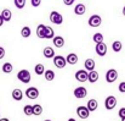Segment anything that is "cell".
Returning a JSON list of instances; mask_svg holds the SVG:
<instances>
[{"mask_svg": "<svg viewBox=\"0 0 125 121\" xmlns=\"http://www.w3.org/2000/svg\"><path fill=\"white\" fill-rule=\"evenodd\" d=\"M17 78L21 81L22 83H29L31 82V72L28 71V70H21L18 74H17Z\"/></svg>", "mask_w": 125, "mask_h": 121, "instance_id": "1", "label": "cell"}, {"mask_svg": "<svg viewBox=\"0 0 125 121\" xmlns=\"http://www.w3.org/2000/svg\"><path fill=\"white\" fill-rule=\"evenodd\" d=\"M104 106H106L107 110H113L117 106V98L113 97V95L107 97L106 100H104Z\"/></svg>", "mask_w": 125, "mask_h": 121, "instance_id": "2", "label": "cell"}, {"mask_svg": "<svg viewBox=\"0 0 125 121\" xmlns=\"http://www.w3.org/2000/svg\"><path fill=\"white\" fill-rule=\"evenodd\" d=\"M50 21H51L52 23H55V25H61V23L63 22V17H62V15H61L60 12L52 11V12L50 14Z\"/></svg>", "mask_w": 125, "mask_h": 121, "instance_id": "3", "label": "cell"}, {"mask_svg": "<svg viewBox=\"0 0 125 121\" xmlns=\"http://www.w3.org/2000/svg\"><path fill=\"white\" fill-rule=\"evenodd\" d=\"M117 78H118V71H117V70L111 69V70L107 71V74H106V81H107L108 83H113V82H115Z\"/></svg>", "mask_w": 125, "mask_h": 121, "instance_id": "4", "label": "cell"}, {"mask_svg": "<svg viewBox=\"0 0 125 121\" xmlns=\"http://www.w3.org/2000/svg\"><path fill=\"white\" fill-rule=\"evenodd\" d=\"M102 22V18L100 15H92L90 18H89V26L90 27H98Z\"/></svg>", "mask_w": 125, "mask_h": 121, "instance_id": "5", "label": "cell"}, {"mask_svg": "<svg viewBox=\"0 0 125 121\" xmlns=\"http://www.w3.org/2000/svg\"><path fill=\"white\" fill-rule=\"evenodd\" d=\"M95 50H96V54H97L98 56H104V55L107 54V45H106L103 42H102V43H98V44H96Z\"/></svg>", "mask_w": 125, "mask_h": 121, "instance_id": "6", "label": "cell"}, {"mask_svg": "<svg viewBox=\"0 0 125 121\" xmlns=\"http://www.w3.org/2000/svg\"><path fill=\"white\" fill-rule=\"evenodd\" d=\"M53 64H55V66L58 67V69H63V67H66V65H67L66 59H64L63 56H61V55H57V56L53 58Z\"/></svg>", "mask_w": 125, "mask_h": 121, "instance_id": "7", "label": "cell"}, {"mask_svg": "<svg viewBox=\"0 0 125 121\" xmlns=\"http://www.w3.org/2000/svg\"><path fill=\"white\" fill-rule=\"evenodd\" d=\"M77 114H78V116L80 118V119H87L89 118V115H90V111L87 110V108L86 106H84V105H82V106H78L77 108Z\"/></svg>", "mask_w": 125, "mask_h": 121, "instance_id": "8", "label": "cell"}, {"mask_svg": "<svg viewBox=\"0 0 125 121\" xmlns=\"http://www.w3.org/2000/svg\"><path fill=\"white\" fill-rule=\"evenodd\" d=\"M26 95L29 98V99H37L39 97V91L35 88V87H29L27 88L26 91Z\"/></svg>", "mask_w": 125, "mask_h": 121, "instance_id": "9", "label": "cell"}, {"mask_svg": "<svg viewBox=\"0 0 125 121\" xmlns=\"http://www.w3.org/2000/svg\"><path fill=\"white\" fill-rule=\"evenodd\" d=\"M86 94H87V91H86V88H85V87H77V88L74 89V97H75V98H78V99H80V98H85V97H86Z\"/></svg>", "mask_w": 125, "mask_h": 121, "instance_id": "10", "label": "cell"}, {"mask_svg": "<svg viewBox=\"0 0 125 121\" xmlns=\"http://www.w3.org/2000/svg\"><path fill=\"white\" fill-rule=\"evenodd\" d=\"M75 80L78 82H86L87 81V72L85 70H79L75 72Z\"/></svg>", "mask_w": 125, "mask_h": 121, "instance_id": "11", "label": "cell"}, {"mask_svg": "<svg viewBox=\"0 0 125 121\" xmlns=\"http://www.w3.org/2000/svg\"><path fill=\"white\" fill-rule=\"evenodd\" d=\"M66 62L69 64V65H75V64L78 62V56H77V54H74V53L68 54L67 58H66Z\"/></svg>", "mask_w": 125, "mask_h": 121, "instance_id": "12", "label": "cell"}, {"mask_svg": "<svg viewBox=\"0 0 125 121\" xmlns=\"http://www.w3.org/2000/svg\"><path fill=\"white\" fill-rule=\"evenodd\" d=\"M87 81H89L90 83H95V82H97V81H98V72L95 71V70L87 72Z\"/></svg>", "mask_w": 125, "mask_h": 121, "instance_id": "13", "label": "cell"}, {"mask_svg": "<svg viewBox=\"0 0 125 121\" xmlns=\"http://www.w3.org/2000/svg\"><path fill=\"white\" fill-rule=\"evenodd\" d=\"M86 108H87L89 111H95V110L98 108V103H97V100H96V99H90V100L87 102Z\"/></svg>", "mask_w": 125, "mask_h": 121, "instance_id": "14", "label": "cell"}, {"mask_svg": "<svg viewBox=\"0 0 125 121\" xmlns=\"http://www.w3.org/2000/svg\"><path fill=\"white\" fill-rule=\"evenodd\" d=\"M1 17H2V20H4V22L6 21V22H9L10 20H11V17H12V12L9 10V9H4L2 11H1V15H0Z\"/></svg>", "mask_w": 125, "mask_h": 121, "instance_id": "15", "label": "cell"}, {"mask_svg": "<svg viewBox=\"0 0 125 121\" xmlns=\"http://www.w3.org/2000/svg\"><path fill=\"white\" fill-rule=\"evenodd\" d=\"M53 36H55V33H53V30H52L51 27H49V26H45L44 38H45V39H51V38H53Z\"/></svg>", "mask_w": 125, "mask_h": 121, "instance_id": "16", "label": "cell"}, {"mask_svg": "<svg viewBox=\"0 0 125 121\" xmlns=\"http://www.w3.org/2000/svg\"><path fill=\"white\" fill-rule=\"evenodd\" d=\"M84 65H85V69H86L89 72L95 70V61H94V59H86Z\"/></svg>", "mask_w": 125, "mask_h": 121, "instance_id": "17", "label": "cell"}, {"mask_svg": "<svg viewBox=\"0 0 125 121\" xmlns=\"http://www.w3.org/2000/svg\"><path fill=\"white\" fill-rule=\"evenodd\" d=\"M12 98L15 99V100H22V98H23V92L21 91V89H18V88H16V89H13L12 91Z\"/></svg>", "mask_w": 125, "mask_h": 121, "instance_id": "18", "label": "cell"}, {"mask_svg": "<svg viewBox=\"0 0 125 121\" xmlns=\"http://www.w3.org/2000/svg\"><path fill=\"white\" fill-rule=\"evenodd\" d=\"M85 11H86V7H85L84 4H78V5L74 7V12H75V15H84Z\"/></svg>", "mask_w": 125, "mask_h": 121, "instance_id": "19", "label": "cell"}, {"mask_svg": "<svg viewBox=\"0 0 125 121\" xmlns=\"http://www.w3.org/2000/svg\"><path fill=\"white\" fill-rule=\"evenodd\" d=\"M42 53H44V56H45L46 59H50V58H53V56H55V51H53V49L50 48V46H46Z\"/></svg>", "mask_w": 125, "mask_h": 121, "instance_id": "20", "label": "cell"}, {"mask_svg": "<svg viewBox=\"0 0 125 121\" xmlns=\"http://www.w3.org/2000/svg\"><path fill=\"white\" fill-rule=\"evenodd\" d=\"M53 44H55L56 48H62L64 45V39L61 36H57V37L53 38Z\"/></svg>", "mask_w": 125, "mask_h": 121, "instance_id": "21", "label": "cell"}, {"mask_svg": "<svg viewBox=\"0 0 125 121\" xmlns=\"http://www.w3.org/2000/svg\"><path fill=\"white\" fill-rule=\"evenodd\" d=\"M122 48H123V44H122V42H119V40H115V42H113V43H112V49H113V51H115V53H119V51L122 50Z\"/></svg>", "mask_w": 125, "mask_h": 121, "instance_id": "22", "label": "cell"}, {"mask_svg": "<svg viewBox=\"0 0 125 121\" xmlns=\"http://www.w3.org/2000/svg\"><path fill=\"white\" fill-rule=\"evenodd\" d=\"M31 34H32V31H31L29 27L26 26V27H23V28L21 30V36H22L23 38H29Z\"/></svg>", "mask_w": 125, "mask_h": 121, "instance_id": "23", "label": "cell"}, {"mask_svg": "<svg viewBox=\"0 0 125 121\" xmlns=\"http://www.w3.org/2000/svg\"><path fill=\"white\" fill-rule=\"evenodd\" d=\"M12 70H13V66H12L11 62H5V64L2 65V72H5V74H11Z\"/></svg>", "mask_w": 125, "mask_h": 121, "instance_id": "24", "label": "cell"}, {"mask_svg": "<svg viewBox=\"0 0 125 121\" xmlns=\"http://www.w3.org/2000/svg\"><path fill=\"white\" fill-rule=\"evenodd\" d=\"M33 108V115L38 116V115H42V106L39 104H35V105H32Z\"/></svg>", "mask_w": 125, "mask_h": 121, "instance_id": "25", "label": "cell"}, {"mask_svg": "<svg viewBox=\"0 0 125 121\" xmlns=\"http://www.w3.org/2000/svg\"><path fill=\"white\" fill-rule=\"evenodd\" d=\"M45 80L46 81H53L55 80V72L52 70H46L45 72Z\"/></svg>", "mask_w": 125, "mask_h": 121, "instance_id": "26", "label": "cell"}, {"mask_svg": "<svg viewBox=\"0 0 125 121\" xmlns=\"http://www.w3.org/2000/svg\"><path fill=\"white\" fill-rule=\"evenodd\" d=\"M44 32H45V25H39L37 28V36L39 38L44 39Z\"/></svg>", "mask_w": 125, "mask_h": 121, "instance_id": "27", "label": "cell"}, {"mask_svg": "<svg viewBox=\"0 0 125 121\" xmlns=\"http://www.w3.org/2000/svg\"><path fill=\"white\" fill-rule=\"evenodd\" d=\"M34 71H35V74L37 75H42L44 72H45V67H44V65L42 64H38V65H35V67H34Z\"/></svg>", "mask_w": 125, "mask_h": 121, "instance_id": "28", "label": "cell"}, {"mask_svg": "<svg viewBox=\"0 0 125 121\" xmlns=\"http://www.w3.org/2000/svg\"><path fill=\"white\" fill-rule=\"evenodd\" d=\"M92 39H94V42H95L96 44L102 43V42H103V34H102V33H95L94 37H92Z\"/></svg>", "mask_w": 125, "mask_h": 121, "instance_id": "29", "label": "cell"}, {"mask_svg": "<svg viewBox=\"0 0 125 121\" xmlns=\"http://www.w3.org/2000/svg\"><path fill=\"white\" fill-rule=\"evenodd\" d=\"M23 113H24L26 115H28V116L33 115V108H32V105H24V108H23Z\"/></svg>", "mask_w": 125, "mask_h": 121, "instance_id": "30", "label": "cell"}, {"mask_svg": "<svg viewBox=\"0 0 125 121\" xmlns=\"http://www.w3.org/2000/svg\"><path fill=\"white\" fill-rule=\"evenodd\" d=\"M15 5L17 9H23L26 6V0H15Z\"/></svg>", "mask_w": 125, "mask_h": 121, "instance_id": "31", "label": "cell"}, {"mask_svg": "<svg viewBox=\"0 0 125 121\" xmlns=\"http://www.w3.org/2000/svg\"><path fill=\"white\" fill-rule=\"evenodd\" d=\"M31 4H32V6H34V7H38V6H40V4H42V0H31Z\"/></svg>", "mask_w": 125, "mask_h": 121, "instance_id": "32", "label": "cell"}, {"mask_svg": "<svg viewBox=\"0 0 125 121\" xmlns=\"http://www.w3.org/2000/svg\"><path fill=\"white\" fill-rule=\"evenodd\" d=\"M118 115H119V118H120V119L125 118V108H122V109H119V111H118Z\"/></svg>", "mask_w": 125, "mask_h": 121, "instance_id": "33", "label": "cell"}, {"mask_svg": "<svg viewBox=\"0 0 125 121\" xmlns=\"http://www.w3.org/2000/svg\"><path fill=\"white\" fill-rule=\"evenodd\" d=\"M119 92L120 93H125V82H120L119 83Z\"/></svg>", "mask_w": 125, "mask_h": 121, "instance_id": "34", "label": "cell"}, {"mask_svg": "<svg viewBox=\"0 0 125 121\" xmlns=\"http://www.w3.org/2000/svg\"><path fill=\"white\" fill-rule=\"evenodd\" d=\"M4 56H5V49H4L2 46H0V60H1Z\"/></svg>", "mask_w": 125, "mask_h": 121, "instance_id": "35", "label": "cell"}, {"mask_svg": "<svg viewBox=\"0 0 125 121\" xmlns=\"http://www.w3.org/2000/svg\"><path fill=\"white\" fill-rule=\"evenodd\" d=\"M63 2H64V5H67V6H71V5L74 2V0H63Z\"/></svg>", "mask_w": 125, "mask_h": 121, "instance_id": "36", "label": "cell"}, {"mask_svg": "<svg viewBox=\"0 0 125 121\" xmlns=\"http://www.w3.org/2000/svg\"><path fill=\"white\" fill-rule=\"evenodd\" d=\"M2 23H4V20H2V17L0 16V27L2 26Z\"/></svg>", "mask_w": 125, "mask_h": 121, "instance_id": "37", "label": "cell"}, {"mask_svg": "<svg viewBox=\"0 0 125 121\" xmlns=\"http://www.w3.org/2000/svg\"><path fill=\"white\" fill-rule=\"evenodd\" d=\"M0 121H10V120L6 119V118H0Z\"/></svg>", "mask_w": 125, "mask_h": 121, "instance_id": "38", "label": "cell"}, {"mask_svg": "<svg viewBox=\"0 0 125 121\" xmlns=\"http://www.w3.org/2000/svg\"><path fill=\"white\" fill-rule=\"evenodd\" d=\"M123 15H124V16H125V6H124V7H123Z\"/></svg>", "mask_w": 125, "mask_h": 121, "instance_id": "39", "label": "cell"}, {"mask_svg": "<svg viewBox=\"0 0 125 121\" xmlns=\"http://www.w3.org/2000/svg\"><path fill=\"white\" fill-rule=\"evenodd\" d=\"M68 121H77V120H74V119H68Z\"/></svg>", "mask_w": 125, "mask_h": 121, "instance_id": "40", "label": "cell"}, {"mask_svg": "<svg viewBox=\"0 0 125 121\" xmlns=\"http://www.w3.org/2000/svg\"><path fill=\"white\" fill-rule=\"evenodd\" d=\"M122 121H125V118H123V119H122Z\"/></svg>", "mask_w": 125, "mask_h": 121, "instance_id": "41", "label": "cell"}, {"mask_svg": "<svg viewBox=\"0 0 125 121\" xmlns=\"http://www.w3.org/2000/svg\"><path fill=\"white\" fill-rule=\"evenodd\" d=\"M44 121H51V120H44Z\"/></svg>", "mask_w": 125, "mask_h": 121, "instance_id": "42", "label": "cell"}]
</instances>
